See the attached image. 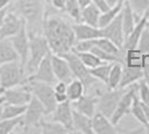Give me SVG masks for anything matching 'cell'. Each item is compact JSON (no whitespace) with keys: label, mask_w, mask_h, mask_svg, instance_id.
<instances>
[{"label":"cell","mask_w":149,"mask_h":134,"mask_svg":"<svg viewBox=\"0 0 149 134\" xmlns=\"http://www.w3.org/2000/svg\"><path fill=\"white\" fill-rule=\"evenodd\" d=\"M137 92H138V83L132 84L129 87H127L125 94L122 95L121 99L118 103V106H117L116 111L113 112L111 119H110L114 125L119 124L120 121L123 119L127 114L130 113L131 106H132V102H134V98L136 96V94H137Z\"/></svg>","instance_id":"cell-8"},{"label":"cell","mask_w":149,"mask_h":134,"mask_svg":"<svg viewBox=\"0 0 149 134\" xmlns=\"http://www.w3.org/2000/svg\"><path fill=\"white\" fill-rule=\"evenodd\" d=\"M146 28L149 30V18H148V20H147V22H146Z\"/></svg>","instance_id":"cell-50"},{"label":"cell","mask_w":149,"mask_h":134,"mask_svg":"<svg viewBox=\"0 0 149 134\" xmlns=\"http://www.w3.org/2000/svg\"><path fill=\"white\" fill-rule=\"evenodd\" d=\"M27 105H15L5 103L2 105V115L1 119H15L18 116H22L26 112Z\"/></svg>","instance_id":"cell-32"},{"label":"cell","mask_w":149,"mask_h":134,"mask_svg":"<svg viewBox=\"0 0 149 134\" xmlns=\"http://www.w3.org/2000/svg\"><path fill=\"white\" fill-rule=\"evenodd\" d=\"M67 90V83L57 81L54 84V92L55 93H66Z\"/></svg>","instance_id":"cell-41"},{"label":"cell","mask_w":149,"mask_h":134,"mask_svg":"<svg viewBox=\"0 0 149 134\" xmlns=\"http://www.w3.org/2000/svg\"><path fill=\"white\" fill-rule=\"evenodd\" d=\"M24 125V115L15 119H0V134H10L16 127Z\"/></svg>","instance_id":"cell-34"},{"label":"cell","mask_w":149,"mask_h":134,"mask_svg":"<svg viewBox=\"0 0 149 134\" xmlns=\"http://www.w3.org/2000/svg\"><path fill=\"white\" fill-rule=\"evenodd\" d=\"M11 44L14 46L15 50L18 54L19 61L22 63L24 67L26 66V63L29 57V35L27 31V26L26 23L22 26V28L19 30V32L9 38Z\"/></svg>","instance_id":"cell-11"},{"label":"cell","mask_w":149,"mask_h":134,"mask_svg":"<svg viewBox=\"0 0 149 134\" xmlns=\"http://www.w3.org/2000/svg\"><path fill=\"white\" fill-rule=\"evenodd\" d=\"M130 113L132 114L134 119H137L142 126L147 130V132H149V124L147 117H146V114H145V110H143V105L142 102L139 99L138 97V92L136 94V96L134 98V102H132V106H131V111Z\"/></svg>","instance_id":"cell-27"},{"label":"cell","mask_w":149,"mask_h":134,"mask_svg":"<svg viewBox=\"0 0 149 134\" xmlns=\"http://www.w3.org/2000/svg\"><path fill=\"white\" fill-rule=\"evenodd\" d=\"M51 119L64 125L71 133H75L73 128V107L70 101H66L64 103H58L52 113Z\"/></svg>","instance_id":"cell-14"},{"label":"cell","mask_w":149,"mask_h":134,"mask_svg":"<svg viewBox=\"0 0 149 134\" xmlns=\"http://www.w3.org/2000/svg\"><path fill=\"white\" fill-rule=\"evenodd\" d=\"M13 0H0V10L3 9V8L8 7L10 3H11Z\"/></svg>","instance_id":"cell-46"},{"label":"cell","mask_w":149,"mask_h":134,"mask_svg":"<svg viewBox=\"0 0 149 134\" xmlns=\"http://www.w3.org/2000/svg\"><path fill=\"white\" fill-rule=\"evenodd\" d=\"M62 56L68 61V65L71 67V70L73 73L74 78L80 79L84 84L85 89H89L92 85H94L99 82L94 76H92V74L90 73V69L83 64L82 60L80 59V57L73 50L66 52Z\"/></svg>","instance_id":"cell-6"},{"label":"cell","mask_w":149,"mask_h":134,"mask_svg":"<svg viewBox=\"0 0 149 134\" xmlns=\"http://www.w3.org/2000/svg\"><path fill=\"white\" fill-rule=\"evenodd\" d=\"M51 61H52L53 72H54V75H55L57 81H62V82H65L68 84L74 79V76H73V73L71 70V67L68 65V61L63 56L52 52Z\"/></svg>","instance_id":"cell-15"},{"label":"cell","mask_w":149,"mask_h":134,"mask_svg":"<svg viewBox=\"0 0 149 134\" xmlns=\"http://www.w3.org/2000/svg\"><path fill=\"white\" fill-rule=\"evenodd\" d=\"M84 93H85V86L80 79L74 78L72 82H70L67 84L66 94L70 102L77 101L80 97H82L84 95Z\"/></svg>","instance_id":"cell-28"},{"label":"cell","mask_w":149,"mask_h":134,"mask_svg":"<svg viewBox=\"0 0 149 134\" xmlns=\"http://www.w3.org/2000/svg\"><path fill=\"white\" fill-rule=\"evenodd\" d=\"M55 99H56V103H64L68 101V97H67L66 93H55Z\"/></svg>","instance_id":"cell-44"},{"label":"cell","mask_w":149,"mask_h":134,"mask_svg":"<svg viewBox=\"0 0 149 134\" xmlns=\"http://www.w3.org/2000/svg\"><path fill=\"white\" fill-rule=\"evenodd\" d=\"M138 97L143 104L149 106V85L143 79L138 82Z\"/></svg>","instance_id":"cell-38"},{"label":"cell","mask_w":149,"mask_h":134,"mask_svg":"<svg viewBox=\"0 0 149 134\" xmlns=\"http://www.w3.org/2000/svg\"><path fill=\"white\" fill-rule=\"evenodd\" d=\"M45 2V0H16L14 6L10 7L26 21L28 34L43 31Z\"/></svg>","instance_id":"cell-2"},{"label":"cell","mask_w":149,"mask_h":134,"mask_svg":"<svg viewBox=\"0 0 149 134\" xmlns=\"http://www.w3.org/2000/svg\"><path fill=\"white\" fill-rule=\"evenodd\" d=\"M121 14H122V27H123V32H125V37L127 38L134 30V26L137 21L141 18L137 17L136 14L134 12L132 8L130 7L129 2L128 1H125L123 2V7H122V10H121ZM126 40V39H125Z\"/></svg>","instance_id":"cell-23"},{"label":"cell","mask_w":149,"mask_h":134,"mask_svg":"<svg viewBox=\"0 0 149 134\" xmlns=\"http://www.w3.org/2000/svg\"><path fill=\"white\" fill-rule=\"evenodd\" d=\"M38 130H40L42 133L45 134H67L71 133L66 127L64 125H62L58 122H55V121H44L42 119L39 122V124L37 125Z\"/></svg>","instance_id":"cell-26"},{"label":"cell","mask_w":149,"mask_h":134,"mask_svg":"<svg viewBox=\"0 0 149 134\" xmlns=\"http://www.w3.org/2000/svg\"><path fill=\"white\" fill-rule=\"evenodd\" d=\"M142 105H143L145 114H146V117H147V121H148V124H149V106H148V105H145L143 103H142Z\"/></svg>","instance_id":"cell-47"},{"label":"cell","mask_w":149,"mask_h":134,"mask_svg":"<svg viewBox=\"0 0 149 134\" xmlns=\"http://www.w3.org/2000/svg\"><path fill=\"white\" fill-rule=\"evenodd\" d=\"M143 78V72L141 67H130L123 65L122 78L120 82V88H127L130 85L136 84Z\"/></svg>","instance_id":"cell-22"},{"label":"cell","mask_w":149,"mask_h":134,"mask_svg":"<svg viewBox=\"0 0 149 134\" xmlns=\"http://www.w3.org/2000/svg\"><path fill=\"white\" fill-rule=\"evenodd\" d=\"M74 35L77 40H88V39H97V38L103 37L101 28L93 27L91 25H88L85 22H76L72 25Z\"/></svg>","instance_id":"cell-17"},{"label":"cell","mask_w":149,"mask_h":134,"mask_svg":"<svg viewBox=\"0 0 149 134\" xmlns=\"http://www.w3.org/2000/svg\"><path fill=\"white\" fill-rule=\"evenodd\" d=\"M127 88H114L109 89L104 93H102L100 96H97V111L102 113L107 117L111 119L113 112L116 111L118 103L121 99L122 95L125 94Z\"/></svg>","instance_id":"cell-7"},{"label":"cell","mask_w":149,"mask_h":134,"mask_svg":"<svg viewBox=\"0 0 149 134\" xmlns=\"http://www.w3.org/2000/svg\"><path fill=\"white\" fill-rule=\"evenodd\" d=\"M137 17H142L149 11V0H127Z\"/></svg>","instance_id":"cell-37"},{"label":"cell","mask_w":149,"mask_h":134,"mask_svg":"<svg viewBox=\"0 0 149 134\" xmlns=\"http://www.w3.org/2000/svg\"><path fill=\"white\" fill-rule=\"evenodd\" d=\"M51 55L52 54L47 55L44 59L40 61L37 69L31 75L27 76V81H38V82L47 83V84H51V85H54L55 83L57 82V79H56V77L54 75V72H53Z\"/></svg>","instance_id":"cell-13"},{"label":"cell","mask_w":149,"mask_h":134,"mask_svg":"<svg viewBox=\"0 0 149 134\" xmlns=\"http://www.w3.org/2000/svg\"><path fill=\"white\" fill-rule=\"evenodd\" d=\"M97 39H88V40H77L75 43L72 50L75 52H91V49L95 46Z\"/></svg>","instance_id":"cell-39"},{"label":"cell","mask_w":149,"mask_h":134,"mask_svg":"<svg viewBox=\"0 0 149 134\" xmlns=\"http://www.w3.org/2000/svg\"><path fill=\"white\" fill-rule=\"evenodd\" d=\"M101 10L94 5L90 3L89 6L82 8L81 10V20L88 25H91L93 27H99V18L101 15Z\"/></svg>","instance_id":"cell-25"},{"label":"cell","mask_w":149,"mask_h":134,"mask_svg":"<svg viewBox=\"0 0 149 134\" xmlns=\"http://www.w3.org/2000/svg\"><path fill=\"white\" fill-rule=\"evenodd\" d=\"M1 115H2V105L0 106V119H1Z\"/></svg>","instance_id":"cell-51"},{"label":"cell","mask_w":149,"mask_h":134,"mask_svg":"<svg viewBox=\"0 0 149 134\" xmlns=\"http://www.w3.org/2000/svg\"><path fill=\"white\" fill-rule=\"evenodd\" d=\"M44 116H47L45 106L42 104V102L37 97L33 95L29 103L27 104V108L24 114V125L26 128L30 127H37L39 122L43 119Z\"/></svg>","instance_id":"cell-9"},{"label":"cell","mask_w":149,"mask_h":134,"mask_svg":"<svg viewBox=\"0 0 149 134\" xmlns=\"http://www.w3.org/2000/svg\"><path fill=\"white\" fill-rule=\"evenodd\" d=\"M26 84L28 85L33 95L37 97L42 102V104L45 106L46 114L51 115L55 110V107L57 106L53 85L47 84V83L38 82V81H27Z\"/></svg>","instance_id":"cell-5"},{"label":"cell","mask_w":149,"mask_h":134,"mask_svg":"<svg viewBox=\"0 0 149 134\" xmlns=\"http://www.w3.org/2000/svg\"><path fill=\"white\" fill-rule=\"evenodd\" d=\"M97 96L92 95H83L77 101L72 102V107L76 111L81 112L88 116H93L97 113Z\"/></svg>","instance_id":"cell-20"},{"label":"cell","mask_w":149,"mask_h":134,"mask_svg":"<svg viewBox=\"0 0 149 134\" xmlns=\"http://www.w3.org/2000/svg\"><path fill=\"white\" fill-rule=\"evenodd\" d=\"M73 128L75 133L93 134L92 117L73 108Z\"/></svg>","instance_id":"cell-21"},{"label":"cell","mask_w":149,"mask_h":134,"mask_svg":"<svg viewBox=\"0 0 149 134\" xmlns=\"http://www.w3.org/2000/svg\"><path fill=\"white\" fill-rule=\"evenodd\" d=\"M92 126H93V132L95 134L119 133L116 128V125L111 122V119L97 111L92 116Z\"/></svg>","instance_id":"cell-18"},{"label":"cell","mask_w":149,"mask_h":134,"mask_svg":"<svg viewBox=\"0 0 149 134\" xmlns=\"http://www.w3.org/2000/svg\"><path fill=\"white\" fill-rule=\"evenodd\" d=\"M45 1H46V2H51V0H45Z\"/></svg>","instance_id":"cell-53"},{"label":"cell","mask_w":149,"mask_h":134,"mask_svg":"<svg viewBox=\"0 0 149 134\" xmlns=\"http://www.w3.org/2000/svg\"><path fill=\"white\" fill-rule=\"evenodd\" d=\"M43 35L47 39L53 54L60 56L71 52L76 43L72 25L60 17L45 15Z\"/></svg>","instance_id":"cell-1"},{"label":"cell","mask_w":149,"mask_h":134,"mask_svg":"<svg viewBox=\"0 0 149 134\" xmlns=\"http://www.w3.org/2000/svg\"><path fill=\"white\" fill-rule=\"evenodd\" d=\"M149 18V11H147L145 15L142 16L141 18L137 21L136 26H134L132 32L126 38L125 40V44H123V49L127 50V49H132V48H137L138 43H139V39L141 37L142 31L146 28V22Z\"/></svg>","instance_id":"cell-19"},{"label":"cell","mask_w":149,"mask_h":134,"mask_svg":"<svg viewBox=\"0 0 149 134\" xmlns=\"http://www.w3.org/2000/svg\"><path fill=\"white\" fill-rule=\"evenodd\" d=\"M125 1H127V0H120V2H125Z\"/></svg>","instance_id":"cell-52"},{"label":"cell","mask_w":149,"mask_h":134,"mask_svg":"<svg viewBox=\"0 0 149 134\" xmlns=\"http://www.w3.org/2000/svg\"><path fill=\"white\" fill-rule=\"evenodd\" d=\"M122 70H123V64L121 63H113L109 75V81L107 83V86L109 89L118 88L122 78Z\"/></svg>","instance_id":"cell-30"},{"label":"cell","mask_w":149,"mask_h":134,"mask_svg":"<svg viewBox=\"0 0 149 134\" xmlns=\"http://www.w3.org/2000/svg\"><path fill=\"white\" fill-rule=\"evenodd\" d=\"M81 7L77 0H66L65 3V11L70 15V17L75 20V22H82L81 20Z\"/></svg>","instance_id":"cell-36"},{"label":"cell","mask_w":149,"mask_h":134,"mask_svg":"<svg viewBox=\"0 0 149 134\" xmlns=\"http://www.w3.org/2000/svg\"><path fill=\"white\" fill-rule=\"evenodd\" d=\"M2 95L6 98V103L8 104H15V105H27L33 97V93L30 92L28 85L25 83L24 86L17 88H8L3 90Z\"/></svg>","instance_id":"cell-16"},{"label":"cell","mask_w":149,"mask_h":134,"mask_svg":"<svg viewBox=\"0 0 149 134\" xmlns=\"http://www.w3.org/2000/svg\"><path fill=\"white\" fill-rule=\"evenodd\" d=\"M18 59V54L15 50L10 39L8 40L5 38H0V66L6 63Z\"/></svg>","instance_id":"cell-24"},{"label":"cell","mask_w":149,"mask_h":134,"mask_svg":"<svg viewBox=\"0 0 149 134\" xmlns=\"http://www.w3.org/2000/svg\"><path fill=\"white\" fill-rule=\"evenodd\" d=\"M73 52L80 57V59L82 60V63L88 68H93V67H97L104 63L92 52H75V50Z\"/></svg>","instance_id":"cell-35"},{"label":"cell","mask_w":149,"mask_h":134,"mask_svg":"<svg viewBox=\"0 0 149 134\" xmlns=\"http://www.w3.org/2000/svg\"><path fill=\"white\" fill-rule=\"evenodd\" d=\"M29 35V57L25 66V72L31 75L36 69L40 61L49 54H52L49 44L44 35L39 34H28Z\"/></svg>","instance_id":"cell-3"},{"label":"cell","mask_w":149,"mask_h":134,"mask_svg":"<svg viewBox=\"0 0 149 134\" xmlns=\"http://www.w3.org/2000/svg\"><path fill=\"white\" fill-rule=\"evenodd\" d=\"M122 7H123V2H118L116 6L110 7L107 11L101 12L99 18V28H103L107 25H109L121 12Z\"/></svg>","instance_id":"cell-29"},{"label":"cell","mask_w":149,"mask_h":134,"mask_svg":"<svg viewBox=\"0 0 149 134\" xmlns=\"http://www.w3.org/2000/svg\"><path fill=\"white\" fill-rule=\"evenodd\" d=\"M102 36L108 39H110L112 43L117 45L118 47L122 48L125 44V32H123V27H122V14L120 12L109 25L101 28Z\"/></svg>","instance_id":"cell-12"},{"label":"cell","mask_w":149,"mask_h":134,"mask_svg":"<svg viewBox=\"0 0 149 134\" xmlns=\"http://www.w3.org/2000/svg\"><path fill=\"white\" fill-rule=\"evenodd\" d=\"M112 65H113V63H103L97 67L89 68L90 73L92 74V76H94L99 82L104 83L107 85V83L109 81V75H110Z\"/></svg>","instance_id":"cell-33"},{"label":"cell","mask_w":149,"mask_h":134,"mask_svg":"<svg viewBox=\"0 0 149 134\" xmlns=\"http://www.w3.org/2000/svg\"><path fill=\"white\" fill-rule=\"evenodd\" d=\"M92 1V3H94L95 6H97L102 12L103 11H107L109 8H110V6L108 5V2H107V0H91Z\"/></svg>","instance_id":"cell-42"},{"label":"cell","mask_w":149,"mask_h":134,"mask_svg":"<svg viewBox=\"0 0 149 134\" xmlns=\"http://www.w3.org/2000/svg\"><path fill=\"white\" fill-rule=\"evenodd\" d=\"M51 3L55 9L61 10V11H65V3L66 0H51Z\"/></svg>","instance_id":"cell-43"},{"label":"cell","mask_w":149,"mask_h":134,"mask_svg":"<svg viewBox=\"0 0 149 134\" xmlns=\"http://www.w3.org/2000/svg\"><path fill=\"white\" fill-rule=\"evenodd\" d=\"M5 103H6V98H5V96L1 94V95H0V106L3 105Z\"/></svg>","instance_id":"cell-49"},{"label":"cell","mask_w":149,"mask_h":134,"mask_svg":"<svg viewBox=\"0 0 149 134\" xmlns=\"http://www.w3.org/2000/svg\"><path fill=\"white\" fill-rule=\"evenodd\" d=\"M137 48L142 54H149V30L147 28H145V30L142 31Z\"/></svg>","instance_id":"cell-40"},{"label":"cell","mask_w":149,"mask_h":134,"mask_svg":"<svg viewBox=\"0 0 149 134\" xmlns=\"http://www.w3.org/2000/svg\"><path fill=\"white\" fill-rule=\"evenodd\" d=\"M142 58H143V54L138 48L127 49V50H125L123 65H127L130 67H141L142 68Z\"/></svg>","instance_id":"cell-31"},{"label":"cell","mask_w":149,"mask_h":134,"mask_svg":"<svg viewBox=\"0 0 149 134\" xmlns=\"http://www.w3.org/2000/svg\"><path fill=\"white\" fill-rule=\"evenodd\" d=\"M25 23L26 21L17 12H15L9 5V9H8L7 14L3 18L2 25L0 27V38L9 39L13 36L17 35Z\"/></svg>","instance_id":"cell-10"},{"label":"cell","mask_w":149,"mask_h":134,"mask_svg":"<svg viewBox=\"0 0 149 134\" xmlns=\"http://www.w3.org/2000/svg\"><path fill=\"white\" fill-rule=\"evenodd\" d=\"M25 67L18 60L9 61L0 66V95L3 90L13 88L16 86L24 85L27 77L25 78Z\"/></svg>","instance_id":"cell-4"},{"label":"cell","mask_w":149,"mask_h":134,"mask_svg":"<svg viewBox=\"0 0 149 134\" xmlns=\"http://www.w3.org/2000/svg\"><path fill=\"white\" fill-rule=\"evenodd\" d=\"M8 9H9V6L0 10V27H1V25H2V21H3V18H5V16H6V14H7Z\"/></svg>","instance_id":"cell-45"},{"label":"cell","mask_w":149,"mask_h":134,"mask_svg":"<svg viewBox=\"0 0 149 134\" xmlns=\"http://www.w3.org/2000/svg\"><path fill=\"white\" fill-rule=\"evenodd\" d=\"M107 2H108V5H109L110 7H113V6H116L118 2H120V0H107Z\"/></svg>","instance_id":"cell-48"}]
</instances>
